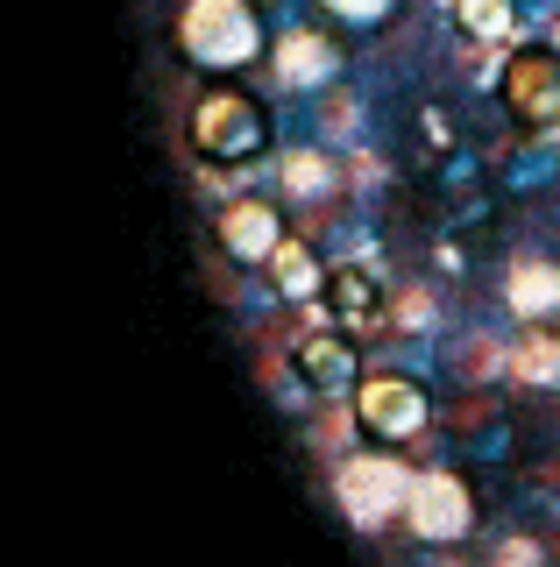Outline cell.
I'll return each instance as SVG.
<instances>
[{
    "label": "cell",
    "instance_id": "obj_1",
    "mask_svg": "<svg viewBox=\"0 0 560 567\" xmlns=\"http://www.w3.org/2000/svg\"><path fill=\"white\" fill-rule=\"evenodd\" d=\"M178 50H185V64L214 71V79H235V71H249L262 58V14L249 0H185Z\"/></svg>",
    "mask_w": 560,
    "mask_h": 567
},
{
    "label": "cell",
    "instance_id": "obj_3",
    "mask_svg": "<svg viewBox=\"0 0 560 567\" xmlns=\"http://www.w3.org/2000/svg\"><path fill=\"white\" fill-rule=\"evenodd\" d=\"M355 425L370 447H412L433 425V398L412 377H362L355 383Z\"/></svg>",
    "mask_w": 560,
    "mask_h": 567
},
{
    "label": "cell",
    "instance_id": "obj_6",
    "mask_svg": "<svg viewBox=\"0 0 560 567\" xmlns=\"http://www.w3.org/2000/svg\"><path fill=\"white\" fill-rule=\"evenodd\" d=\"M504 106H511L525 128L560 121V58L553 50H518V58L504 64Z\"/></svg>",
    "mask_w": 560,
    "mask_h": 567
},
{
    "label": "cell",
    "instance_id": "obj_9",
    "mask_svg": "<svg viewBox=\"0 0 560 567\" xmlns=\"http://www.w3.org/2000/svg\"><path fill=\"white\" fill-rule=\"evenodd\" d=\"M504 298H511V312L518 319H553L560 312V270L553 262H518L511 270V284H504Z\"/></svg>",
    "mask_w": 560,
    "mask_h": 567
},
{
    "label": "cell",
    "instance_id": "obj_12",
    "mask_svg": "<svg viewBox=\"0 0 560 567\" xmlns=\"http://www.w3.org/2000/svg\"><path fill=\"white\" fill-rule=\"evenodd\" d=\"M270 270H277V291H284V298H320L326 291L320 270H312V256H305V241H284L270 256Z\"/></svg>",
    "mask_w": 560,
    "mask_h": 567
},
{
    "label": "cell",
    "instance_id": "obj_5",
    "mask_svg": "<svg viewBox=\"0 0 560 567\" xmlns=\"http://www.w3.org/2000/svg\"><path fill=\"white\" fill-rule=\"evenodd\" d=\"M405 525H412V539H426V546L468 539V532H476V489H468L462 475H447V468H426V475L412 483Z\"/></svg>",
    "mask_w": 560,
    "mask_h": 567
},
{
    "label": "cell",
    "instance_id": "obj_14",
    "mask_svg": "<svg viewBox=\"0 0 560 567\" xmlns=\"http://www.w3.org/2000/svg\"><path fill=\"white\" fill-rule=\"evenodd\" d=\"M334 22H355V29H376V22H391L397 14V0H320Z\"/></svg>",
    "mask_w": 560,
    "mask_h": 567
},
{
    "label": "cell",
    "instance_id": "obj_2",
    "mask_svg": "<svg viewBox=\"0 0 560 567\" xmlns=\"http://www.w3.org/2000/svg\"><path fill=\"white\" fill-rule=\"evenodd\" d=\"M191 150H199L206 164H256V156L270 150V114H262V100L235 93V85L199 93V106H191Z\"/></svg>",
    "mask_w": 560,
    "mask_h": 567
},
{
    "label": "cell",
    "instance_id": "obj_7",
    "mask_svg": "<svg viewBox=\"0 0 560 567\" xmlns=\"http://www.w3.org/2000/svg\"><path fill=\"white\" fill-rule=\"evenodd\" d=\"M220 248L235 262H249V270H262V262L277 256V248H284L291 235H284V213H277L270 199H235V206H220Z\"/></svg>",
    "mask_w": 560,
    "mask_h": 567
},
{
    "label": "cell",
    "instance_id": "obj_4",
    "mask_svg": "<svg viewBox=\"0 0 560 567\" xmlns=\"http://www.w3.org/2000/svg\"><path fill=\"white\" fill-rule=\"evenodd\" d=\"M412 483H418V475H412L397 454H355V461H341V475H334V496H341V511H348V518H355L362 532H370V525H391V518H405V504H412Z\"/></svg>",
    "mask_w": 560,
    "mask_h": 567
},
{
    "label": "cell",
    "instance_id": "obj_15",
    "mask_svg": "<svg viewBox=\"0 0 560 567\" xmlns=\"http://www.w3.org/2000/svg\"><path fill=\"white\" fill-rule=\"evenodd\" d=\"M320 185H326L320 156H291V192H320Z\"/></svg>",
    "mask_w": 560,
    "mask_h": 567
},
{
    "label": "cell",
    "instance_id": "obj_10",
    "mask_svg": "<svg viewBox=\"0 0 560 567\" xmlns=\"http://www.w3.org/2000/svg\"><path fill=\"white\" fill-rule=\"evenodd\" d=\"M326 306H334V319H341L348 333H362V327H376L383 298H376V284L362 277V270H334V277H326Z\"/></svg>",
    "mask_w": 560,
    "mask_h": 567
},
{
    "label": "cell",
    "instance_id": "obj_11",
    "mask_svg": "<svg viewBox=\"0 0 560 567\" xmlns=\"http://www.w3.org/2000/svg\"><path fill=\"white\" fill-rule=\"evenodd\" d=\"M326 71H334V43H326V35H284V43H277V79L284 85H320Z\"/></svg>",
    "mask_w": 560,
    "mask_h": 567
},
{
    "label": "cell",
    "instance_id": "obj_8",
    "mask_svg": "<svg viewBox=\"0 0 560 567\" xmlns=\"http://www.w3.org/2000/svg\"><path fill=\"white\" fill-rule=\"evenodd\" d=\"M291 362H299V377L320 390H355L362 383V362H355V341H341V333H312V341H299V354H291Z\"/></svg>",
    "mask_w": 560,
    "mask_h": 567
},
{
    "label": "cell",
    "instance_id": "obj_13",
    "mask_svg": "<svg viewBox=\"0 0 560 567\" xmlns=\"http://www.w3.org/2000/svg\"><path fill=\"white\" fill-rule=\"evenodd\" d=\"M454 22L476 35V43H504L511 35V0H454Z\"/></svg>",
    "mask_w": 560,
    "mask_h": 567
}]
</instances>
